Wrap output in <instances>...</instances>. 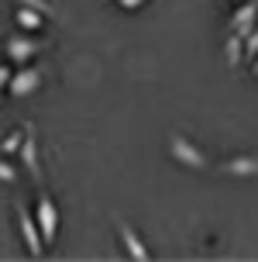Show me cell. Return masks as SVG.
<instances>
[{"label": "cell", "instance_id": "10", "mask_svg": "<svg viewBox=\"0 0 258 262\" xmlns=\"http://www.w3.org/2000/svg\"><path fill=\"white\" fill-rule=\"evenodd\" d=\"M14 21H17V28H21V31H28V35H38L41 25H45V14H38L35 7H25V4H17V11H14Z\"/></svg>", "mask_w": 258, "mask_h": 262}, {"label": "cell", "instance_id": "4", "mask_svg": "<svg viewBox=\"0 0 258 262\" xmlns=\"http://www.w3.org/2000/svg\"><path fill=\"white\" fill-rule=\"evenodd\" d=\"M45 83V69L41 66H14V76L7 83V93L11 97H31V93L41 90Z\"/></svg>", "mask_w": 258, "mask_h": 262}, {"label": "cell", "instance_id": "13", "mask_svg": "<svg viewBox=\"0 0 258 262\" xmlns=\"http://www.w3.org/2000/svg\"><path fill=\"white\" fill-rule=\"evenodd\" d=\"M14 4H25V7H35L38 14H45V17H55V7H52V0H14Z\"/></svg>", "mask_w": 258, "mask_h": 262}, {"label": "cell", "instance_id": "12", "mask_svg": "<svg viewBox=\"0 0 258 262\" xmlns=\"http://www.w3.org/2000/svg\"><path fill=\"white\" fill-rule=\"evenodd\" d=\"M21 142H25V128H17V131H11L4 142H0V152L4 156H17V148H21Z\"/></svg>", "mask_w": 258, "mask_h": 262}, {"label": "cell", "instance_id": "18", "mask_svg": "<svg viewBox=\"0 0 258 262\" xmlns=\"http://www.w3.org/2000/svg\"><path fill=\"white\" fill-rule=\"evenodd\" d=\"M251 73H258V55H255V59H251Z\"/></svg>", "mask_w": 258, "mask_h": 262}, {"label": "cell", "instance_id": "7", "mask_svg": "<svg viewBox=\"0 0 258 262\" xmlns=\"http://www.w3.org/2000/svg\"><path fill=\"white\" fill-rule=\"evenodd\" d=\"M17 156H21V162H25L28 176L35 180V183H41V162H38V138H35V131L25 128V142H21V148H17Z\"/></svg>", "mask_w": 258, "mask_h": 262}, {"label": "cell", "instance_id": "2", "mask_svg": "<svg viewBox=\"0 0 258 262\" xmlns=\"http://www.w3.org/2000/svg\"><path fill=\"white\" fill-rule=\"evenodd\" d=\"M14 217H17V231H21V242H25L28 255H35V259H41L49 245H45V238H41V231H38V221H35V210H28L25 204H17V207H14Z\"/></svg>", "mask_w": 258, "mask_h": 262}, {"label": "cell", "instance_id": "17", "mask_svg": "<svg viewBox=\"0 0 258 262\" xmlns=\"http://www.w3.org/2000/svg\"><path fill=\"white\" fill-rule=\"evenodd\" d=\"M114 4L121 7V11H142L148 0H114Z\"/></svg>", "mask_w": 258, "mask_h": 262}, {"label": "cell", "instance_id": "1", "mask_svg": "<svg viewBox=\"0 0 258 262\" xmlns=\"http://www.w3.org/2000/svg\"><path fill=\"white\" fill-rule=\"evenodd\" d=\"M169 156L176 159L179 166H186V169H193V172H203L210 169V159H206L203 148H196L186 135H169Z\"/></svg>", "mask_w": 258, "mask_h": 262}, {"label": "cell", "instance_id": "6", "mask_svg": "<svg viewBox=\"0 0 258 262\" xmlns=\"http://www.w3.org/2000/svg\"><path fill=\"white\" fill-rule=\"evenodd\" d=\"M117 238H121V245H124V252H128V259H134V262H148L152 259V252H148V245L142 242V235L131 228L124 217H117Z\"/></svg>", "mask_w": 258, "mask_h": 262}, {"label": "cell", "instance_id": "9", "mask_svg": "<svg viewBox=\"0 0 258 262\" xmlns=\"http://www.w3.org/2000/svg\"><path fill=\"white\" fill-rule=\"evenodd\" d=\"M220 172H227V176H258V159L255 156H238V159H227V162H220Z\"/></svg>", "mask_w": 258, "mask_h": 262}, {"label": "cell", "instance_id": "8", "mask_svg": "<svg viewBox=\"0 0 258 262\" xmlns=\"http://www.w3.org/2000/svg\"><path fill=\"white\" fill-rule=\"evenodd\" d=\"M258 25V0H241L231 14V31L238 35H248L251 28Z\"/></svg>", "mask_w": 258, "mask_h": 262}, {"label": "cell", "instance_id": "3", "mask_svg": "<svg viewBox=\"0 0 258 262\" xmlns=\"http://www.w3.org/2000/svg\"><path fill=\"white\" fill-rule=\"evenodd\" d=\"M35 221H38V231L45 238V245H55V238H59V207H55V200H52L45 190L38 193L35 200Z\"/></svg>", "mask_w": 258, "mask_h": 262}, {"label": "cell", "instance_id": "15", "mask_svg": "<svg viewBox=\"0 0 258 262\" xmlns=\"http://www.w3.org/2000/svg\"><path fill=\"white\" fill-rule=\"evenodd\" d=\"M17 180V169H14L7 159H0V183H14Z\"/></svg>", "mask_w": 258, "mask_h": 262}, {"label": "cell", "instance_id": "19", "mask_svg": "<svg viewBox=\"0 0 258 262\" xmlns=\"http://www.w3.org/2000/svg\"><path fill=\"white\" fill-rule=\"evenodd\" d=\"M238 4H241V0H238Z\"/></svg>", "mask_w": 258, "mask_h": 262}, {"label": "cell", "instance_id": "5", "mask_svg": "<svg viewBox=\"0 0 258 262\" xmlns=\"http://www.w3.org/2000/svg\"><path fill=\"white\" fill-rule=\"evenodd\" d=\"M38 52H45V41L35 38V35H28V31H21V35H11V38L4 41V55H7L11 62H17V66L31 62Z\"/></svg>", "mask_w": 258, "mask_h": 262}, {"label": "cell", "instance_id": "14", "mask_svg": "<svg viewBox=\"0 0 258 262\" xmlns=\"http://www.w3.org/2000/svg\"><path fill=\"white\" fill-rule=\"evenodd\" d=\"M255 55H258V25H255V28H251V31L245 35V59L251 62Z\"/></svg>", "mask_w": 258, "mask_h": 262}, {"label": "cell", "instance_id": "16", "mask_svg": "<svg viewBox=\"0 0 258 262\" xmlns=\"http://www.w3.org/2000/svg\"><path fill=\"white\" fill-rule=\"evenodd\" d=\"M11 76H14V66L11 62H0V90H7Z\"/></svg>", "mask_w": 258, "mask_h": 262}, {"label": "cell", "instance_id": "11", "mask_svg": "<svg viewBox=\"0 0 258 262\" xmlns=\"http://www.w3.org/2000/svg\"><path fill=\"white\" fill-rule=\"evenodd\" d=\"M224 59H227L231 69H238V66L245 62V35H238V31L227 35V41H224Z\"/></svg>", "mask_w": 258, "mask_h": 262}]
</instances>
